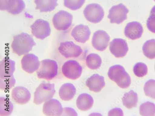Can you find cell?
<instances>
[{
  "mask_svg": "<svg viewBox=\"0 0 155 116\" xmlns=\"http://www.w3.org/2000/svg\"><path fill=\"white\" fill-rule=\"evenodd\" d=\"M16 82L14 76L0 78V89L6 91L14 87Z\"/></svg>",
  "mask_w": 155,
  "mask_h": 116,
  "instance_id": "cell-29",
  "label": "cell"
},
{
  "mask_svg": "<svg viewBox=\"0 0 155 116\" xmlns=\"http://www.w3.org/2000/svg\"><path fill=\"white\" fill-rule=\"evenodd\" d=\"M85 0H64V5L72 10H78L83 6Z\"/></svg>",
  "mask_w": 155,
  "mask_h": 116,
  "instance_id": "cell-32",
  "label": "cell"
},
{
  "mask_svg": "<svg viewBox=\"0 0 155 116\" xmlns=\"http://www.w3.org/2000/svg\"><path fill=\"white\" fill-rule=\"evenodd\" d=\"M84 14L86 19L89 21L98 23L104 18V11L102 7L97 4L93 3L87 5L84 11Z\"/></svg>",
  "mask_w": 155,
  "mask_h": 116,
  "instance_id": "cell-5",
  "label": "cell"
},
{
  "mask_svg": "<svg viewBox=\"0 0 155 116\" xmlns=\"http://www.w3.org/2000/svg\"><path fill=\"white\" fill-rule=\"evenodd\" d=\"M31 32L37 38L43 40L51 34L49 22L42 19H38L31 26Z\"/></svg>",
  "mask_w": 155,
  "mask_h": 116,
  "instance_id": "cell-8",
  "label": "cell"
},
{
  "mask_svg": "<svg viewBox=\"0 0 155 116\" xmlns=\"http://www.w3.org/2000/svg\"><path fill=\"white\" fill-rule=\"evenodd\" d=\"M86 84L90 91L95 92H100L105 85L104 77L97 74H94L89 77Z\"/></svg>",
  "mask_w": 155,
  "mask_h": 116,
  "instance_id": "cell-18",
  "label": "cell"
},
{
  "mask_svg": "<svg viewBox=\"0 0 155 116\" xmlns=\"http://www.w3.org/2000/svg\"><path fill=\"white\" fill-rule=\"evenodd\" d=\"M63 110L60 102L53 98L45 102L43 108V113L45 115L48 116H61Z\"/></svg>",
  "mask_w": 155,
  "mask_h": 116,
  "instance_id": "cell-15",
  "label": "cell"
},
{
  "mask_svg": "<svg viewBox=\"0 0 155 116\" xmlns=\"http://www.w3.org/2000/svg\"><path fill=\"white\" fill-rule=\"evenodd\" d=\"M55 92L54 84L41 83L34 93V103L36 105H40L52 98Z\"/></svg>",
  "mask_w": 155,
  "mask_h": 116,
  "instance_id": "cell-3",
  "label": "cell"
},
{
  "mask_svg": "<svg viewBox=\"0 0 155 116\" xmlns=\"http://www.w3.org/2000/svg\"><path fill=\"white\" fill-rule=\"evenodd\" d=\"M154 68H155V67H154Z\"/></svg>",
  "mask_w": 155,
  "mask_h": 116,
  "instance_id": "cell-37",
  "label": "cell"
},
{
  "mask_svg": "<svg viewBox=\"0 0 155 116\" xmlns=\"http://www.w3.org/2000/svg\"><path fill=\"white\" fill-rule=\"evenodd\" d=\"M76 93V89L71 83H66L60 87L59 92V96L61 100L68 101L74 97Z\"/></svg>",
  "mask_w": 155,
  "mask_h": 116,
  "instance_id": "cell-20",
  "label": "cell"
},
{
  "mask_svg": "<svg viewBox=\"0 0 155 116\" xmlns=\"http://www.w3.org/2000/svg\"><path fill=\"white\" fill-rule=\"evenodd\" d=\"M91 34V31L87 26L80 24L73 28L71 34L76 41L84 44L89 40Z\"/></svg>",
  "mask_w": 155,
  "mask_h": 116,
  "instance_id": "cell-17",
  "label": "cell"
},
{
  "mask_svg": "<svg viewBox=\"0 0 155 116\" xmlns=\"http://www.w3.org/2000/svg\"><path fill=\"white\" fill-rule=\"evenodd\" d=\"M108 116H123V113L122 110L120 108H116L109 111Z\"/></svg>",
  "mask_w": 155,
  "mask_h": 116,
  "instance_id": "cell-35",
  "label": "cell"
},
{
  "mask_svg": "<svg viewBox=\"0 0 155 116\" xmlns=\"http://www.w3.org/2000/svg\"><path fill=\"white\" fill-rule=\"evenodd\" d=\"M15 62L6 57L0 62V78L14 76L15 70Z\"/></svg>",
  "mask_w": 155,
  "mask_h": 116,
  "instance_id": "cell-19",
  "label": "cell"
},
{
  "mask_svg": "<svg viewBox=\"0 0 155 116\" xmlns=\"http://www.w3.org/2000/svg\"><path fill=\"white\" fill-rule=\"evenodd\" d=\"M129 10L122 3L112 7L109 11L108 18L111 23L119 24L127 18Z\"/></svg>",
  "mask_w": 155,
  "mask_h": 116,
  "instance_id": "cell-10",
  "label": "cell"
},
{
  "mask_svg": "<svg viewBox=\"0 0 155 116\" xmlns=\"http://www.w3.org/2000/svg\"><path fill=\"white\" fill-rule=\"evenodd\" d=\"M86 63L87 67L90 69L95 70L100 67L102 63V60L98 54L91 53L87 56Z\"/></svg>",
  "mask_w": 155,
  "mask_h": 116,
  "instance_id": "cell-26",
  "label": "cell"
},
{
  "mask_svg": "<svg viewBox=\"0 0 155 116\" xmlns=\"http://www.w3.org/2000/svg\"><path fill=\"white\" fill-rule=\"evenodd\" d=\"M73 116L77 115V113L72 108H64L61 116Z\"/></svg>",
  "mask_w": 155,
  "mask_h": 116,
  "instance_id": "cell-34",
  "label": "cell"
},
{
  "mask_svg": "<svg viewBox=\"0 0 155 116\" xmlns=\"http://www.w3.org/2000/svg\"><path fill=\"white\" fill-rule=\"evenodd\" d=\"M13 110L14 105L9 98L4 97L0 98V116H9Z\"/></svg>",
  "mask_w": 155,
  "mask_h": 116,
  "instance_id": "cell-25",
  "label": "cell"
},
{
  "mask_svg": "<svg viewBox=\"0 0 155 116\" xmlns=\"http://www.w3.org/2000/svg\"><path fill=\"white\" fill-rule=\"evenodd\" d=\"M144 90L146 96L155 100V80L150 79L147 82Z\"/></svg>",
  "mask_w": 155,
  "mask_h": 116,
  "instance_id": "cell-30",
  "label": "cell"
},
{
  "mask_svg": "<svg viewBox=\"0 0 155 116\" xmlns=\"http://www.w3.org/2000/svg\"><path fill=\"white\" fill-rule=\"evenodd\" d=\"M147 27L151 32L155 34V5L152 8L147 22Z\"/></svg>",
  "mask_w": 155,
  "mask_h": 116,
  "instance_id": "cell-33",
  "label": "cell"
},
{
  "mask_svg": "<svg viewBox=\"0 0 155 116\" xmlns=\"http://www.w3.org/2000/svg\"><path fill=\"white\" fill-rule=\"evenodd\" d=\"M110 39V36L105 31L98 30L94 33L93 37V46L97 50L104 51L108 46Z\"/></svg>",
  "mask_w": 155,
  "mask_h": 116,
  "instance_id": "cell-13",
  "label": "cell"
},
{
  "mask_svg": "<svg viewBox=\"0 0 155 116\" xmlns=\"http://www.w3.org/2000/svg\"><path fill=\"white\" fill-rule=\"evenodd\" d=\"M36 45L31 35L22 32L14 37L11 47L13 52L21 56L28 54Z\"/></svg>",
  "mask_w": 155,
  "mask_h": 116,
  "instance_id": "cell-1",
  "label": "cell"
},
{
  "mask_svg": "<svg viewBox=\"0 0 155 116\" xmlns=\"http://www.w3.org/2000/svg\"><path fill=\"white\" fill-rule=\"evenodd\" d=\"M108 75L109 78L121 88H127L130 85V76L121 66L115 65L111 66Z\"/></svg>",
  "mask_w": 155,
  "mask_h": 116,
  "instance_id": "cell-2",
  "label": "cell"
},
{
  "mask_svg": "<svg viewBox=\"0 0 155 116\" xmlns=\"http://www.w3.org/2000/svg\"><path fill=\"white\" fill-rule=\"evenodd\" d=\"M58 0H35L36 9H39L41 12L50 11L54 10L58 5Z\"/></svg>",
  "mask_w": 155,
  "mask_h": 116,
  "instance_id": "cell-22",
  "label": "cell"
},
{
  "mask_svg": "<svg viewBox=\"0 0 155 116\" xmlns=\"http://www.w3.org/2000/svg\"><path fill=\"white\" fill-rule=\"evenodd\" d=\"M25 7V5L23 0H10L6 10L12 14L17 15L21 13Z\"/></svg>",
  "mask_w": 155,
  "mask_h": 116,
  "instance_id": "cell-24",
  "label": "cell"
},
{
  "mask_svg": "<svg viewBox=\"0 0 155 116\" xmlns=\"http://www.w3.org/2000/svg\"><path fill=\"white\" fill-rule=\"evenodd\" d=\"M109 49L116 57L122 58L126 55L128 50L126 41L121 38H114L110 43Z\"/></svg>",
  "mask_w": 155,
  "mask_h": 116,
  "instance_id": "cell-11",
  "label": "cell"
},
{
  "mask_svg": "<svg viewBox=\"0 0 155 116\" xmlns=\"http://www.w3.org/2000/svg\"><path fill=\"white\" fill-rule=\"evenodd\" d=\"M94 100L93 97L87 93L79 95L76 100V105L82 111H86L91 109L93 106Z\"/></svg>",
  "mask_w": 155,
  "mask_h": 116,
  "instance_id": "cell-21",
  "label": "cell"
},
{
  "mask_svg": "<svg viewBox=\"0 0 155 116\" xmlns=\"http://www.w3.org/2000/svg\"><path fill=\"white\" fill-rule=\"evenodd\" d=\"M11 95L13 101L20 105L27 104L29 101L31 97L29 90L21 86H17L13 89Z\"/></svg>",
  "mask_w": 155,
  "mask_h": 116,
  "instance_id": "cell-14",
  "label": "cell"
},
{
  "mask_svg": "<svg viewBox=\"0 0 155 116\" xmlns=\"http://www.w3.org/2000/svg\"><path fill=\"white\" fill-rule=\"evenodd\" d=\"M22 68L25 72L31 74L36 71L39 67L41 62L38 57L32 53L24 55L21 60Z\"/></svg>",
  "mask_w": 155,
  "mask_h": 116,
  "instance_id": "cell-12",
  "label": "cell"
},
{
  "mask_svg": "<svg viewBox=\"0 0 155 116\" xmlns=\"http://www.w3.org/2000/svg\"><path fill=\"white\" fill-rule=\"evenodd\" d=\"M139 111L142 116H155V105L154 103L149 102H144L140 105Z\"/></svg>",
  "mask_w": 155,
  "mask_h": 116,
  "instance_id": "cell-28",
  "label": "cell"
},
{
  "mask_svg": "<svg viewBox=\"0 0 155 116\" xmlns=\"http://www.w3.org/2000/svg\"><path fill=\"white\" fill-rule=\"evenodd\" d=\"M10 0H0V9L1 10H6L8 4Z\"/></svg>",
  "mask_w": 155,
  "mask_h": 116,
  "instance_id": "cell-36",
  "label": "cell"
},
{
  "mask_svg": "<svg viewBox=\"0 0 155 116\" xmlns=\"http://www.w3.org/2000/svg\"><path fill=\"white\" fill-rule=\"evenodd\" d=\"M153 1L155 2V0H153Z\"/></svg>",
  "mask_w": 155,
  "mask_h": 116,
  "instance_id": "cell-38",
  "label": "cell"
},
{
  "mask_svg": "<svg viewBox=\"0 0 155 116\" xmlns=\"http://www.w3.org/2000/svg\"><path fill=\"white\" fill-rule=\"evenodd\" d=\"M83 68L79 63L75 60H71L64 63L62 68L63 75L67 78L76 80L81 76Z\"/></svg>",
  "mask_w": 155,
  "mask_h": 116,
  "instance_id": "cell-7",
  "label": "cell"
},
{
  "mask_svg": "<svg viewBox=\"0 0 155 116\" xmlns=\"http://www.w3.org/2000/svg\"><path fill=\"white\" fill-rule=\"evenodd\" d=\"M143 50L144 55L147 58L155 59V40L147 41L143 46Z\"/></svg>",
  "mask_w": 155,
  "mask_h": 116,
  "instance_id": "cell-27",
  "label": "cell"
},
{
  "mask_svg": "<svg viewBox=\"0 0 155 116\" xmlns=\"http://www.w3.org/2000/svg\"><path fill=\"white\" fill-rule=\"evenodd\" d=\"M73 15L68 12L60 10L54 16L53 22L55 29L58 31H65L72 24Z\"/></svg>",
  "mask_w": 155,
  "mask_h": 116,
  "instance_id": "cell-6",
  "label": "cell"
},
{
  "mask_svg": "<svg viewBox=\"0 0 155 116\" xmlns=\"http://www.w3.org/2000/svg\"><path fill=\"white\" fill-rule=\"evenodd\" d=\"M58 50L60 53L66 58L78 57L83 52L81 47L72 41L61 42Z\"/></svg>",
  "mask_w": 155,
  "mask_h": 116,
  "instance_id": "cell-9",
  "label": "cell"
},
{
  "mask_svg": "<svg viewBox=\"0 0 155 116\" xmlns=\"http://www.w3.org/2000/svg\"><path fill=\"white\" fill-rule=\"evenodd\" d=\"M143 31V26L137 21L128 23L124 31L125 36L130 39L134 40L140 38Z\"/></svg>",
  "mask_w": 155,
  "mask_h": 116,
  "instance_id": "cell-16",
  "label": "cell"
},
{
  "mask_svg": "<svg viewBox=\"0 0 155 116\" xmlns=\"http://www.w3.org/2000/svg\"><path fill=\"white\" fill-rule=\"evenodd\" d=\"M58 66L56 62L49 59L41 62L40 65L36 71L38 79L47 80L53 79L58 75Z\"/></svg>",
  "mask_w": 155,
  "mask_h": 116,
  "instance_id": "cell-4",
  "label": "cell"
},
{
  "mask_svg": "<svg viewBox=\"0 0 155 116\" xmlns=\"http://www.w3.org/2000/svg\"><path fill=\"white\" fill-rule=\"evenodd\" d=\"M148 71L147 66L143 63L138 62L136 63L133 68L134 74L139 77H143L145 76L147 74Z\"/></svg>",
  "mask_w": 155,
  "mask_h": 116,
  "instance_id": "cell-31",
  "label": "cell"
},
{
  "mask_svg": "<svg viewBox=\"0 0 155 116\" xmlns=\"http://www.w3.org/2000/svg\"><path fill=\"white\" fill-rule=\"evenodd\" d=\"M122 100L123 105L128 109L137 107L138 101L137 94L131 90L128 93L124 94Z\"/></svg>",
  "mask_w": 155,
  "mask_h": 116,
  "instance_id": "cell-23",
  "label": "cell"
}]
</instances>
